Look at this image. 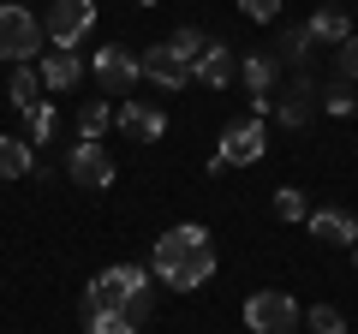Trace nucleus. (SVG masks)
I'll use <instances>...</instances> for the list:
<instances>
[{"instance_id":"obj_21","label":"nucleus","mask_w":358,"mask_h":334,"mask_svg":"<svg viewBox=\"0 0 358 334\" xmlns=\"http://www.w3.org/2000/svg\"><path fill=\"white\" fill-rule=\"evenodd\" d=\"M108 119H114V108H108V102H84V114H78V138H102Z\"/></svg>"},{"instance_id":"obj_18","label":"nucleus","mask_w":358,"mask_h":334,"mask_svg":"<svg viewBox=\"0 0 358 334\" xmlns=\"http://www.w3.org/2000/svg\"><path fill=\"white\" fill-rule=\"evenodd\" d=\"M167 48L179 54V66H192V72H197V60L209 54V36H203V30H192V24H185V30H173V36H167Z\"/></svg>"},{"instance_id":"obj_1","label":"nucleus","mask_w":358,"mask_h":334,"mask_svg":"<svg viewBox=\"0 0 358 334\" xmlns=\"http://www.w3.org/2000/svg\"><path fill=\"white\" fill-rule=\"evenodd\" d=\"M150 269L162 275L167 286H179V293H197V286L215 275V245H209V233L197 227V221L167 227L162 239H155V251H150Z\"/></svg>"},{"instance_id":"obj_2","label":"nucleus","mask_w":358,"mask_h":334,"mask_svg":"<svg viewBox=\"0 0 358 334\" xmlns=\"http://www.w3.org/2000/svg\"><path fill=\"white\" fill-rule=\"evenodd\" d=\"M42 42H48V36H42L36 13H24V6H13V0H0V60L30 66Z\"/></svg>"},{"instance_id":"obj_22","label":"nucleus","mask_w":358,"mask_h":334,"mask_svg":"<svg viewBox=\"0 0 358 334\" xmlns=\"http://www.w3.org/2000/svg\"><path fill=\"white\" fill-rule=\"evenodd\" d=\"M305 328L310 334H346V317L334 305H317V310H305Z\"/></svg>"},{"instance_id":"obj_17","label":"nucleus","mask_w":358,"mask_h":334,"mask_svg":"<svg viewBox=\"0 0 358 334\" xmlns=\"http://www.w3.org/2000/svg\"><path fill=\"white\" fill-rule=\"evenodd\" d=\"M30 173V138H0V180H24Z\"/></svg>"},{"instance_id":"obj_25","label":"nucleus","mask_w":358,"mask_h":334,"mask_svg":"<svg viewBox=\"0 0 358 334\" xmlns=\"http://www.w3.org/2000/svg\"><path fill=\"white\" fill-rule=\"evenodd\" d=\"M275 215L281 221H305V191H275Z\"/></svg>"},{"instance_id":"obj_7","label":"nucleus","mask_w":358,"mask_h":334,"mask_svg":"<svg viewBox=\"0 0 358 334\" xmlns=\"http://www.w3.org/2000/svg\"><path fill=\"white\" fill-rule=\"evenodd\" d=\"M263 119H239V126H227V131H221V150H215V161H209V167H215V173H221V167H251L257 161V155H263Z\"/></svg>"},{"instance_id":"obj_13","label":"nucleus","mask_w":358,"mask_h":334,"mask_svg":"<svg viewBox=\"0 0 358 334\" xmlns=\"http://www.w3.org/2000/svg\"><path fill=\"white\" fill-rule=\"evenodd\" d=\"M305 221H310V233H317L322 245H346V251L358 245V221L346 215V209H317V215H305Z\"/></svg>"},{"instance_id":"obj_10","label":"nucleus","mask_w":358,"mask_h":334,"mask_svg":"<svg viewBox=\"0 0 358 334\" xmlns=\"http://www.w3.org/2000/svg\"><path fill=\"white\" fill-rule=\"evenodd\" d=\"M275 54H251V60H239V78H245V90H251V108L257 114H268L275 108Z\"/></svg>"},{"instance_id":"obj_24","label":"nucleus","mask_w":358,"mask_h":334,"mask_svg":"<svg viewBox=\"0 0 358 334\" xmlns=\"http://www.w3.org/2000/svg\"><path fill=\"white\" fill-rule=\"evenodd\" d=\"M24 119H30V143H48V131H54V108L42 102V108H30Z\"/></svg>"},{"instance_id":"obj_28","label":"nucleus","mask_w":358,"mask_h":334,"mask_svg":"<svg viewBox=\"0 0 358 334\" xmlns=\"http://www.w3.org/2000/svg\"><path fill=\"white\" fill-rule=\"evenodd\" d=\"M150 305H155V298H150V286H138V293L126 298V317H131V322H143V317H150Z\"/></svg>"},{"instance_id":"obj_29","label":"nucleus","mask_w":358,"mask_h":334,"mask_svg":"<svg viewBox=\"0 0 358 334\" xmlns=\"http://www.w3.org/2000/svg\"><path fill=\"white\" fill-rule=\"evenodd\" d=\"M310 42H317L310 30H293V36H287V60H305V54H310Z\"/></svg>"},{"instance_id":"obj_30","label":"nucleus","mask_w":358,"mask_h":334,"mask_svg":"<svg viewBox=\"0 0 358 334\" xmlns=\"http://www.w3.org/2000/svg\"><path fill=\"white\" fill-rule=\"evenodd\" d=\"M138 6H155V0H138Z\"/></svg>"},{"instance_id":"obj_16","label":"nucleus","mask_w":358,"mask_h":334,"mask_svg":"<svg viewBox=\"0 0 358 334\" xmlns=\"http://www.w3.org/2000/svg\"><path fill=\"white\" fill-rule=\"evenodd\" d=\"M6 96H13V108H42V72L36 66H13V84H6Z\"/></svg>"},{"instance_id":"obj_27","label":"nucleus","mask_w":358,"mask_h":334,"mask_svg":"<svg viewBox=\"0 0 358 334\" xmlns=\"http://www.w3.org/2000/svg\"><path fill=\"white\" fill-rule=\"evenodd\" d=\"M322 108H329V114H352V90H346L341 78L329 84V96H322Z\"/></svg>"},{"instance_id":"obj_4","label":"nucleus","mask_w":358,"mask_h":334,"mask_svg":"<svg viewBox=\"0 0 358 334\" xmlns=\"http://www.w3.org/2000/svg\"><path fill=\"white\" fill-rule=\"evenodd\" d=\"M299 322H305V310H299L287 293H275V286L245 298V328L251 334H293Z\"/></svg>"},{"instance_id":"obj_11","label":"nucleus","mask_w":358,"mask_h":334,"mask_svg":"<svg viewBox=\"0 0 358 334\" xmlns=\"http://www.w3.org/2000/svg\"><path fill=\"white\" fill-rule=\"evenodd\" d=\"M114 119H120V131H126V138H138V143H155V138L167 131V114H162L155 102H138V96H131Z\"/></svg>"},{"instance_id":"obj_20","label":"nucleus","mask_w":358,"mask_h":334,"mask_svg":"<svg viewBox=\"0 0 358 334\" xmlns=\"http://www.w3.org/2000/svg\"><path fill=\"white\" fill-rule=\"evenodd\" d=\"M310 96H317L310 84H293L287 96H275V102H281V119H287V126H305V119H310Z\"/></svg>"},{"instance_id":"obj_31","label":"nucleus","mask_w":358,"mask_h":334,"mask_svg":"<svg viewBox=\"0 0 358 334\" xmlns=\"http://www.w3.org/2000/svg\"><path fill=\"white\" fill-rule=\"evenodd\" d=\"M352 263H358V245H352Z\"/></svg>"},{"instance_id":"obj_3","label":"nucleus","mask_w":358,"mask_h":334,"mask_svg":"<svg viewBox=\"0 0 358 334\" xmlns=\"http://www.w3.org/2000/svg\"><path fill=\"white\" fill-rule=\"evenodd\" d=\"M138 286H150V275H143L138 263H120V269H102L96 281L84 286V317H90V310H126V298L138 293Z\"/></svg>"},{"instance_id":"obj_5","label":"nucleus","mask_w":358,"mask_h":334,"mask_svg":"<svg viewBox=\"0 0 358 334\" xmlns=\"http://www.w3.org/2000/svg\"><path fill=\"white\" fill-rule=\"evenodd\" d=\"M90 24H96V0H54L48 18H42V36L54 48H78L90 36Z\"/></svg>"},{"instance_id":"obj_14","label":"nucleus","mask_w":358,"mask_h":334,"mask_svg":"<svg viewBox=\"0 0 358 334\" xmlns=\"http://www.w3.org/2000/svg\"><path fill=\"white\" fill-rule=\"evenodd\" d=\"M78 84V48H48L42 54V90H72Z\"/></svg>"},{"instance_id":"obj_6","label":"nucleus","mask_w":358,"mask_h":334,"mask_svg":"<svg viewBox=\"0 0 358 334\" xmlns=\"http://www.w3.org/2000/svg\"><path fill=\"white\" fill-rule=\"evenodd\" d=\"M66 173H72L84 191H102V185H114V155L102 150V138H78L72 155H66Z\"/></svg>"},{"instance_id":"obj_8","label":"nucleus","mask_w":358,"mask_h":334,"mask_svg":"<svg viewBox=\"0 0 358 334\" xmlns=\"http://www.w3.org/2000/svg\"><path fill=\"white\" fill-rule=\"evenodd\" d=\"M131 84H138V60H131V48H102V54H96V90H102V96L131 102Z\"/></svg>"},{"instance_id":"obj_9","label":"nucleus","mask_w":358,"mask_h":334,"mask_svg":"<svg viewBox=\"0 0 358 334\" xmlns=\"http://www.w3.org/2000/svg\"><path fill=\"white\" fill-rule=\"evenodd\" d=\"M138 78L155 84V90H185V84H192V66H179V54L167 48V42H155V48L138 54Z\"/></svg>"},{"instance_id":"obj_12","label":"nucleus","mask_w":358,"mask_h":334,"mask_svg":"<svg viewBox=\"0 0 358 334\" xmlns=\"http://www.w3.org/2000/svg\"><path fill=\"white\" fill-rule=\"evenodd\" d=\"M192 78H197V84H209V90H227L233 78H239V54H233L227 42H209V54L197 60Z\"/></svg>"},{"instance_id":"obj_26","label":"nucleus","mask_w":358,"mask_h":334,"mask_svg":"<svg viewBox=\"0 0 358 334\" xmlns=\"http://www.w3.org/2000/svg\"><path fill=\"white\" fill-rule=\"evenodd\" d=\"M245 6V18H257V24H275L281 18V0H239Z\"/></svg>"},{"instance_id":"obj_19","label":"nucleus","mask_w":358,"mask_h":334,"mask_svg":"<svg viewBox=\"0 0 358 334\" xmlns=\"http://www.w3.org/2000/svg\"><path fill=\"white\" fill-rule=\"evenodd\" d=\"M84 334H138V322L126 310H90L84 317Z\"/></svg>"},{"instance_id":"obj_23","label":"nucleus","mask_w":358,"mask_h":334,"mask_svg":"<svg viewBox=\"0 0 358 334\" xmlns=\"http://www.w3.org/2000/svg\"><path fill=\"white\" fill-rule=\"evenodd\" d=\"M334 78H341V84H352V78H358V36H346L341 48H334Z\"/></svg>"},{"instance_id":"obj_15","label":"nucleus","mask_w":358,"mask_h":334,"mask_svg":"<svg viewBox=\"0 0 358 334\" xmlns=\"http://www.w3.org/2000/svg\"><path fill=\"white\" fill-rule=\"evenodd\" d=\"M305 30H310L317 42H334V48H341V42L352 36V18H346V6H317Z\"/></svg>"}]
</instances>
